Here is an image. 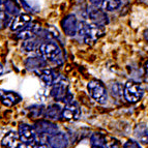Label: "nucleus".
<instances>
[{"label":"nucleus","instance_id":"nucleus-25","mask_svg":"<svg viewBox=\"0 0 148 148\" xmlns=\"http://www.w3.org/2000/svg\"><path fill=\"white\" fill-rule=\"evenodd\" d=\"M51 96V91L47 87H42V88L36 92V99L40 101H47Z\"/></svg>","mask_w":148,"mask_h":148},{"label":"nucleus","instance_id":"nucleus-34","mask_svg":"<svg viewBox=\"0 0 148 148\" xmlns=\"http://www.w3.org/2000/svg\"><path fill=\"white\" fill-rule=\"evenodd\" d=\"M38 148H49V147H48V146L46 145V144L40 143V147H38Z\"/></svg>","mask_w":148,"mask_h":148},{"label":"nucleus","instance_id":"nucleus-29","mask_svg":"<svg viewBox=\"0 0 148 148\" xmlns=\"http://www.w3.org/2000/svg\"><path fill=\"white\" fill-rule=\"evenodd\" d=\"M122 148H141V145L135 140H127Z\"/></svg>","mask_w":148,"mask_h":148},{"label":"nucleus","instance_id":"nucleus-4","mask_svg":"<svg viewBox=\"0 0 148 148\" xmlns=\"http://www.w3.org/2000/svg\"><path fill=\"white\" fill-rule=\"evenodd\" d=\"M143 88L139 83L135 81H128L125 83L123 88V95L128 103H137L143 96Z\"/></svg>","mask_w":148,"mask_h":148},{"label":"nucleus","instance_id":"nucleus-35","mask_svg":"<svg viewBox=\"0 0 148 148\" xmlns=\"http://www.w3.org/2000/svg\"><path fill=\"white\" fill-rule=\"evenodd\" d=\"M2 74H3V66L0 64V76H1Z\"/></svg>","mask_w":148,"mask_h":148},{"label":"nucleus","instance_id":"nucleus-9","mask_svg":"<svg viewBox=\"0 0 148 148\" xmlns=\"http://www.w3.org/2000/svg\"><path fill=\"white\" fill-rule=\"evenodd\" d=\"M62 29L67 36H75L78 31V21L75 15H69L62 20Z\"/></svg>","mask_w":148,"mask_h":148},{"label":"nucleus","instance_id":"nucleus-2","mask_svg":"<svg viewBox=\"0 0 148 148\" xmlns=\"http://www.w3.org/2000/svg\"><path fill=\"white\" fill-rule=\"evenodd\" d=\"M51 96L58 101H71L73 94L69 92V84L65 78L58 77L54 84L51 86Z\"/></svg>","mask_w":148,"mask_h":148},{"label":"nucleus","instance_id":"nucleus-24","mask_svg":"<svg viewBox=\"0 0 148 148\" xmlns=\"http://www.w3.org/2000/svg\"><path fill=\"white\" fill-rule=\"evenodd\" d=\"M45 107L42 105H33V106L28 108V112H29V116L32 118H37L44 115L45 112Z\"/></svg>","mask_w":148,"mask_h":148},{"label":"nucleus","instance_id":"nucleus-18","mask_svg":"<svg viewBox=\"0 0 148 148\" xmlns=\"http://www.w3.org/2000/svg\"><path fill=\"white\" fill-rule=\"evenodd\" d=\"M134 134L137 140L140 141L141 143L148 144V127L145 123H138L135 126Z\"/></svg>","mask_w":148,"mask_h":148},{"label":"nucleus","instance_id":"nucleus-6","mask_svg":"<svg viewBox=\"0 0 148 148\" xmlns=\"http://www.w3.org/2000/svg\"><path fill=\"white\" fill-rule=\"evenodd\" d=\"M18 134L22 143H30L36 140V132L34 127L29 124L21 123L18 127Z\"/></svg>","mask_w":148,"mask_h":148},{"label":"nucleus","instance_id":"nucleus-20","mask_svg":"<svg viewBox=\"0 0 148 148\" xmlns=\"http://www.w3.org/2000/svg\"><path fill=\"white\" fill-rule=\"evenodd\" d=\"M40 42L38 40H36L33 37V38H29V40H23L22 44V49L24 50L25 52H33V51H36L40 47Z\"/></svg>","mask_w":148,"mask_h":148},{"label":"nucleus","instance_id":"nucleus-22","mask_svg":"<svg viewBox=\"0 0 148 148\" xmlns=\"http://www.w3.org/2000/svg\"><path fill=\"white\" fill-rule=\"evenodd\" d=\"M122 4V0H103V8L107 12L117 10Z\"/></svg>","mask_w":148,"mask_h":148},{"label":"nucleus","instance_id":"nucleus-10","mask_svg":"<svg viewBox=\"0 0 148 148\" xmlns=\"http://www.w3.org/2000/svg\"><path fill=\"white\" fill-rule=\"evenodd\" d=\"M22 99L21 95L15 91L10 90H0V101L6 107H12L19 104Z\"/></svg>","mask_w":148,"mask_h":148},{"label":"nucleus","instance_id":"nucleus-26","mask_svg":"<svg viewBox=\"0 0 148 148\" xmlns=\"http://www.w3.org/2000/svg\"><path fill=\"white\" fill-rule=\"evenodd\" d=\"M10 14L4 10H0V29H3L10 23Z\"/></svg>","mask_w":148,"mask_h":148},{"label":"nucleus","instance_id":"nucleus-31","mask_svg":"<svg viewBox=\"0 0 148 148\" xmlns=\"http://www.w3.org/2000/svg\"><path fill=\"white\" fill-rule=\"evenodd\" d=\"M89 2L91 3L93 6H99L103 3V0H89Z\"/></svg>","mask_w":148,"mask_h":148},{"label":"nucleus","instance_id":"nucleus-3","mask_svg":"<svg viewBox=\"0 0 148 148\" xmlns=\"http://www.w3.org/2000/svg\"><path fill=\"white\" fill-rule=\"evenodd\" d=\"M87 90L91 99H94L96 103L104 105L108 101V92L105 85L99 80H91L87 84Z\"/></svg>","mask_w":148,"mask_h":148},{"label":"nucleus","instance_id":"nucleus-8","mask_svg":"<svg viewBox=\"0 0 148 148\" xmlns=\"http://www.w3.org/2000/svg\"><path fill=\"white\" fill-rule=\"evenodd\" d=\"M81 116V110L79 106L75 103H69L62 109L61 117L66 121H76Z\"/></svg>","mask_w":148,"mask_h":148},{"label":"nucleus","instance_id":"nucleus-37","mask_svg":"<svg viewBox=\"0 0 148 148\" xmlns=\"http://www.w3.org/2000/svg\"><path fill=\"white\" fill-rule=\"evenodd\" d=\"M0 5H1V0H0Z\"/></svg>","mask_w":148,"mask_h":148},{"label":"nucleus","instance_id":"nucleus-16","mask_svg":"<svg viewBox=\"0 0 148 148\" xmlns=\"http://www.w3.org/2000/svg\"><path fill=\"white\" fill-rule=\"evenodd\" d=\"M37 77L44 82V84L47 87L52 86L54 84V82L56 81V79L59 76H56L55 72L51 69H42L36 71Z\"/></svg>","mask_w":148,"mask_h":148},{"label":"nucleus","instance_id":"nucleus-15","mask_svg":"<svg viewBox=\"0 0 148 148\" xmlns=\"http://www.w3.org/2000/svg\"><path fill=\"white\" fill-rule=\"evenodd\" d=\"M21 144L19 134L16 132H8L4 135L1 141V146L2 148H18Z\"/></svg>","mask_w":148,"mask_h":148},{"label":"nucleus","instance_id":"nucleus-19","mask_svg":"<svg viewBox=\"0 0 148 148\" xmlns=\"http://www.w3.org/2000/svg\"><path fill=\"white\" fill-rule=\"evenodd\" d=\"M61 111L62 109L60 108L59 105L52 104L47 107L46 109V116L51 120H56L59 117H61Z\"/></svg>","mask_w":148,"mask_h":148},{"label":"nucleus","instance_id":"nucleus-28","mask_svg":"<svg viewBox=\"0 0 148 148\" xmlns=\"http://www.w3.org/2000/svg\"><path fill=\"white\" fill-rule=\"evenodd\" d=\"M40 145V143H38V141L35 140L33 142H30V143H21L18 148H38Z\"/></svg>","mask_w":148,"mask_h":148},{"label":"nucleus","instance_id":"nucleus-17","mask_svg":"<svg viewBox=\"0 0 148 148\" xmlns=\"http://www.w3.org/2000/svg\"><path fill=\"white\" fill-rule=\"evenodd\" d=\"M46 65H47V60L40 56L28 57L27 59L25 60V66L30 71H38V69L46 67Z\"/></svg>","mask_w":148,"mask_h":148},{"label":"nucleus","instance_id":"nucleus-32","mask_svg":"<svg viewBox=\"0 0 148 148\" xmlns=\"http://www.w3.org/2000/svg\"><path fill=\"white\" fill-rule=\"evenodd\" d=\"M143 36H144V40H145L146 42H148V28L145 30V31H144V33H143Z\"/></svg>","mask_w":148,"mask_h":148},{"label":"nucleus","instance_id":"nucleus-14","mask_svg":"<svg viewBox=\"0 0 148 148\" xmlns=\"http://www.w3.org/2000/svg\"><path fill=\"white\" fill-rule=\"evenodd\" d=\"M31 22H32V18L30 17L28 14H20V15H17L14 18V20H12V24H10V30H12V31L19 32L20 30L25 28Z\"/></svg>","mask_w":148,"mask_h":148},{"label":"nucleus","instance_id":"nucleus-7","mask_svg":"<svg viewBox=\"0 0 148 148\" xmlns=\"http://www.w3.org/2000/svg\"><path fill=\"white\" fill-rule=\"evenodd\" d=\"M88 18L93 24L106 26L109 23V18L106 14V10H99L97 8H91L88 10Z\"/></svg>","mask_w":148,"mask_h":148},{"label":"nucleus","instance_id":"nucleus-5","mask_svg":"<svg viewBox=\"0 0 148 148\" xmlns=\"http://www.w3.org/2000/svg\"><path fill=\"white\" fill-rule=\"evenodd\" d=\"M38 56L49 61H56L60 56V49L54 42H42L36 50Z\"/></svg>","mask_w":148,"mask_h":148},{"label":"nucleus","instance_id":"nucleus-30","mask_svg":"<svg viewBox=\"0 0 148 148\" xmlns=\"http://www.w3.org/2000/svg\"><path fill=\"white\" fill-rule=\"evenodd\" d=\"M105 148H120V143H119V141H117L116 139H112L110 142L107 141V144L105 146Z\"/></svg>","mask_w":148,"mask_h":148},{"label":"nucleus","instance_id":"nucleus-27","mask_svg":"<svg viewBox=\"0 0 148 148\" xmlns=\"http://www.w3.org/2000/svg\"><path fill=\"white\" fill-rule=\"evenodd\" d=\"M111 91H112V94L113 96H120L121 94L123 93V90L121 89V86L119 85V83H115L111 86Z\"/></svg>","mask_w":148,"mask_h":148},{"label":"nucleus","instance_id":"nucleus-11","mask_svg":"<svg viewBox=\"0 0 148 148\" xmlns=\"http://www.w3.org/2000/svg\"><path fill=\"white\" fill-rule=\"evenodd\" d=\"M40 31V26L37 23L31 22L30 24H28L25 28H23L22 30L18 32L17 37L19 40H29V38H33L36 35H38V32Z\"/></svg>","mask_w":148,"mask_h":148},{"label":"nucleus","instance_id":"nucleus-12","mask_svg":"<svg viewBox=\"0 0 148 148\" xmlns=\"http://www.w3.org/2000/svg\"><path fill=\"white\" fill-rule=\"evenodd\" d=\"M34 130L36 132V134H40L42 136H51L53 134H55L57 132V125L52 122L47 120H40L37 121L34 124Z\"/></svg>","mask_w":148,"mask_h":148},{"label":"nucleus","instance_id":"nucleus-13","mask_svg":"<svg viewBox=\"0 0 148 148\" xmlns=\"http://www.w3.org/2000/svg\"><path fill=\"white\" fill-rule=\"evenodd\" d=\"M48 144L51 148H66L69 146V139L63 133H55L48 138Z\"/></svg>","mask_w":148,"mask_h":148},{"label":"nucleus","instance_id":"nucleus-1","mask_svg":"<svg viewBox=\"0 0 148 148\" xmlns=\"http://www.w3.org/2000/svg\"><path fill=\"white\" fill-rule=\"evenodd\" d=\"M77 33L84 40V42H86L87 45H93L96 40H99L105 34V29L104 26H101V25L80 22L78 24Z\"/></svg>","mask_w":148,"mask_h":148},{"label":"nucleus","instance_id":"nucleus-33","mask_svg":"<svg viewBox=\"0 0 148 148\" xmlns=\"http://www.w3.org/2000/svg\"><path fill=\"white\" fill-rule=\"evenodd\" d=\"M145 72H146V74H147V76H148V60L145 62Z\"/></svg>","mask_w":148,"mask_h":148},{"label":"nucleus","instance_id":"nucleus-36","mask_svg":"<svg viewBox=\"0 0 148 148\" xmlns=\"http://www.w3.org/2000/svg\"><path fill=\"white\" fill-rule=\"evenodd\" d=\"M92 148H104V147H97V146H91Z\"/></svg>","mask_w":148,"mask_h":148},{"label":"nucleus","instance_id":"nucleus-23","mask_svg":"<svg viewBox=\"0 0 148 148\" xmlns=\"http://www.w3.org/2000/svg\"><path fill=\"white\" fill-rule=\"evenodd\" d=\"M5 10L12 16H17L20 12V8L16 0H4Z\"/></svg>","mask_w":148,"mask_h":148},{"label":"nucleus","instance_id":"nucleus-21","mask_svg":"<svg viewBox=\"0 0 148 148\" xmlns=\"http://www.w3.org/2000/svg\"><path fill=\"white\" fill-rule=\"evenodd\" d=\"M91 146H97V147H104L107 144V138L105 135L101 133H94L90 138Z\"/></svg>","mask_w":148,"mask_h":148}]
</instances>
